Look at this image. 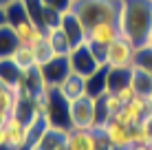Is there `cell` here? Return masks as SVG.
Returning a JSON list of instances; mask_svg holds the SVG:
<instances>
[{"label": "cell", "mask_w": 152, "mask_h": 150, "mask_svg": "<svg viewBox=\"0 0 152 150\" xmlns=\"http://www.w3.org/2000/svg\"><path fill=\"white\" fill-rule=\"evenodd\" d=\"M117 27L124 38L141 46L152 29V0H121Z\"/></svg>", "instance_id": "1"}, {"label": "cell", "mask_w": 152, "mask_h": 150, "mask_svg": "<svg viewBox=\"0 0 152 150\" xmlns=\"http://www.w3.org/2000/svg\"><path fill=\"white\" fill-rule=\"evenodd\" d=\"M73 11L88 29L95 22H117L119 2L117 0H80L73 4Z\"/></svg>", "instance_id": "2"}, {"label": "cell", "mask_w": 152, "mask_h": 150, "mask_svg": "<svg viewBox=\"0 0 152 150\" xmlns=\"http://www.w3.org/2000/svg\"><path fill=\"white\" fill-rule=\"evenodd\" d=\"M137 58V44H132L128 38L119 35L115 42L106 46V53L102 58V66L108 71H130Z\"/></svg>", "instance_id": "3"}, {"label": "cell", "mask_w": 152, "mask_h": 150, "mask_svg": "<svg viewBox=\"0 0 152 150\" xmlns=\"http://www.w3.org/2000/svg\"><path fill=\"white\" fill-rule=\"evenodd\" d=\"M97 100L91 95L80 97V100L69 102V128H80V130H93L97 128Z\"/></svg>", "instance_id": "4"}, {"label": "cell", "mask_w": 152, "mask_h": 150, "mask_svg": "<svg viewBox=\"0 0 152 150\" xmlns=\"http://www.w3.org/2000/svg\"><path fill=\"white\" fill-rule=\"evenodd\" d=\"M119 35H121V31H119L117 22H95L86 29V44L91 46L93 53L102 62L104 53H106V46L115 42Z\"/></svg>", "instance_id": "5"}, {"label": "cell", "mask_w": 152, "mask_h": 150, "mask_svg": "<svg viewBox=\"0 0 152 150\" xmlns=\"http://www.w3.org/2000/svg\"><path fill=\"white\" fill-rule=\"evenodd\" d=\"M97 128L106 135V139L110 141V146L115 150H128L132 146V137H130V128L124 126L121 121H117L113 117V119H106L102 124H97Z\"/></svg>", "instance_id": "6"}, {"label": "cell", "mask_w": 152, "mask_h": 150, "mask_svg": "<svg viewBox=\"0 0 152 150\" xmlns=\"http://www.w3.org/2000/svg\"><path fill=\"white\" fill-rule=\"evenodd\" d=\"M40 73L44 77L46 86L57 89L62 82L66 80V75L71 73V64H69V55H55L53 60H49L46 64L40 66Z\"/></svg>", "instance_id": "7"}, {"label": "cell", "mask_w": 152, "mask_h": 150, "mask_svg": "<svg viewBox=\"0 0 152 150\" xmlns=\"http://www.w3.org/2000/svg\"><path fill=\"white\" fill-rule=\"evenodd\" d=\"M4 128H7V150H27L31 146L29 128H27V124H22L18 117L9 115Z\"/></svg>", "instance_id": "8"}, {"label": "cell", "mask_w": 152, "mask_h": 150, "mask_svg": "<svg viewBox=\"0 0 152 150\" xmlns=\"http://www.w3.org/2000/svg\"><path fill=\"white\" fill-rule=\"evenodd\" d=\"M66 148L69 150H97L95 128L93 130L69 128V132H66Z\"/></svg>", "instance_id": "9"}, {"label": "cell", "mask_w": 152, "mask_h": 150, "mask_svg": "<svg viewBox=\"0 0 152 150\" xmlns=\"http://www.w3.org/2000/svg\"><path fill=\"white\" fill-rule=\"evenodd\" d=\"M57 91H60V95L64 97V100H80V97H86L88 93H86V77H82V75H77V73H71L66 75V80L62 82L60 86H57Z\"/></svg>", "instance_id": "10"}, {"label": "cell", "mask_w": 152, "mask_h": 150, "mask_svg": "<svg viewBox=\"0 0 152 150\" xmlns=\"http://www.w3.org/2000/svg\"><path fill=\"white\" fill-rule=\"evenodd\" d=\"M44 40H46V44L55 51V55H69L71 49H73L71 40L66 38L64 29H62L60 24H57V27H46L44 29Z\"/></svg>", "instance_id": "11"}, {"label": "cell", "mask_w": 152, "mask_h": 150, "mask_svg": "<svg viewBox=\"0 0 152 150\" xmlns=\"http://www.w3.org/2000/svg\"><path fill=\"white\" fill-rule=\"evenodd\" d=\"M18 46H20V42L15 38L13 29L9 24H0V60H9Z\"/></svg>", "instance_id": "12"}, {"label": "cell", "mask_w": 152, "mask_h": 150, "mask_svg": "<svg viewBox=\"0 0 152 150\" xmlns=\"http://www.w3.org/2000/svg\"><path fill=\"white\" fill-rule=\"evenodd\" d=\"M9 60H11L20 71H29V69H33V66H38V64H35L33 49H31V46H24V44H20L18 49L13 51V55Z\"/></svg>", "instance_id": "13"}, {"label": "cell", "mask_w": 152, "mask_h": 150, "mask_svg": "<svg viewBox=\"0 0 152 150\" xmlns=\"http://www.w3.org/2000/svg\"><path fill=\"white\" fill-rule=\"evenodd\" d=\"M130 137H132V143H139V146H150L152 141V128L145 119H141L137 126L130 128Z\"/></svg>", "instance_id": "14"}, {"label": "cell", "mask_w": 152, "mask_h": 150, "mask_svg": "<svg viewBox=\"0 0 152 150\" xmlns=\"http://www.w3.org/2000/svg\"><path fill=\"white\" fill-rule=\"evenodd\" d=\"M31 49H33V55H35V64H38V66L46 64L49 60H53V58H55V51L51 49L49 44H46V40L38 42L35 46H31Z\"/></svg>", "instance_id": "15"}, {"label": "cell", "mask_w": 152, "mask_h": 150, "mask_svg": "<svg viewBox=\"0 0 152 150\" xmlns=\"http://www.w3.org/2000/svg\"><path fill=\"white\" fill-rule=\"evenodd\" d=\"M113 93L119 97V100H121V104H128V102H132L134 97H137V91H134V86L130 84V82H126L124 86H119V89L113 91Z\"/></svg>", "instance_id": "16"}, {"label": "cell", "mask_w": 152, "mask_h": 150, "mask_svg": "<svg viewBox=\"0 0 152 150\" xmlns=\"http://www.w3.org/2000/svg\"><path fill=\"white\" fill-rule=\"evenodd\" d=\"M42 4L49 7V9H55V11H60V13L73 9V0H42Z\"/></svg>", "instance_id": "17"}, {"label": "cell", "mask_w": 152, "mask_h": 150, "mask_svg": "<svg viewBox=\"0 0 152 150\" xmlns=\"http://www.w3.org/2000/svg\"><path fill=\"white\" fill-rule=\"evenodd\" d=\"M0 150H7V128L0 126Z\"/></svg>", "instance_id": "18"}, {"label": "cell", "mask_w": 152, "mask_h": 150, "mask_svg": "<svg viewBox=\"0 0 152 150\" xmlns=\"http://www.w3.org/2000/svg\"><path fill=\"white\" fill-rule=\"evenodd\" d=\"M9 115H11V113H7V110H2V108H0V126H4V124H7Z\"/></svg>", "instance_id": "19"}, {"label": "cell", "mask_w": 152, "mask_h": 150, "mask_svg": "<svg viewBox=\"0 0 152 150\" xmlns=\"http://www.w3.org/2000/svg\"><path fill=\"white\" fill-rule=\"evenodd\" d=\"M0 24H7V18H4V4H0Z\"/></svg>", "instance_id": "20"}, {"label": "cell", "mask_w": 152, "mask_h": 150, "mask_svg": "<svg viewBox=\"0 0 152 150\" xmlns=\"http://www.w3.org/2000/svg\"><path fill=\"white\" fill-rule=\"evenodd\" d=\"M128 150H150V146H139V143H132Z\"/></svg>", "instance_id": "21"}, {"label": "cell", "mask_w": 152, "mask_h": 150, "mask_svg": "<svg viewBox=\"0 0 152 150\" xmlns=\"http://www.w3.org/2000/svg\"><path fill=\"white\" fill-rule=\"evenodd\" d=\"M150 150H152V141H150Z\"/></svg>", "instance_id": "22"}, {"label": "cell", "mask_w": 152, "mask_h": 150, "mask_svg": "<svg viewBox=\"0 0 152 150\" xmlns=\"http://www.w3.org/2000/svg\"><path fill=\"white\" fill-rule=\"evenodd\" d=\"M117 2H121V0H117Z\"/></svg>", "instance_id": "23"}, {"label": "cell", "mask_w": 152, "mask_h": 150, "mask_svg": "<svg viewBox=\"0 0 152 150\" xmlns=\"http://www.w3.org/2000/svg\"><path fill=\"white\" fill-rule=\"evenodd\" d=\"M150 75H152V71H150Z\"/></svg>", "instance_id": "24"}]
</instances>
